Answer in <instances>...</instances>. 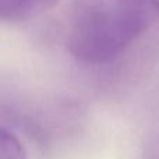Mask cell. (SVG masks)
I'll use <instances>...</instances> for the list:
<instances>
[{
    "instance_id": "1",
    "label": "cell",
    "mask_w": 159,
    "mask_h": 159,
    "mask_svg": "<svg viewBox=\"0 0 159 159\" xmlns=\"http://www.w3.org/2000/svg\"><path fill=\"white\" fill-rule=\"evenodd\" d=\"M149 0H73L66 42L85 64L116 59L140 36L147 24Z\"/></svg>"
},
{
    "instance_id": "2",
    "label": "cell",
    "mask_w": 159,
    "mask_h": 159,
    "mask_svg": "<svg viewBox=\"0 0 159 159\" xmlns=\"http://www.w3.org/2000/svg\"><path fill=\"white\" fill-rule=\"evenodd\" d=\"M59 0H0V22L17 24L43 14Z\"/></svg>"
},
{
    "instance_id": "3",
    "label": "cell",
    "mask_w": 159,
    "mask_h": 159,
    "mask_svg": "<svg viewBox=\"0 0 159 159\" xmlns=\"http://www.w3.org/2000/svg\"><path fill=\"white\" fill-rule=\"evenodd\" d=\"M0 159H27L20 140L3 127H0Z\"/></svg>"
},
{
    "instance_id": "4",
    "label": "cell",
    "mask_w": 159,
    "mask_h": 159,
    "mask_svg": "<svg viewBox=\"0 0 159 159\" xmlns=\"http://www.w3.org/2000/svg\"><path fill=\"white\" fill-rule=\"evenodd\" d=\"M149 4H151L152 7H155L159 11V0H149Z\"/></svg>"
}]
</instances>
